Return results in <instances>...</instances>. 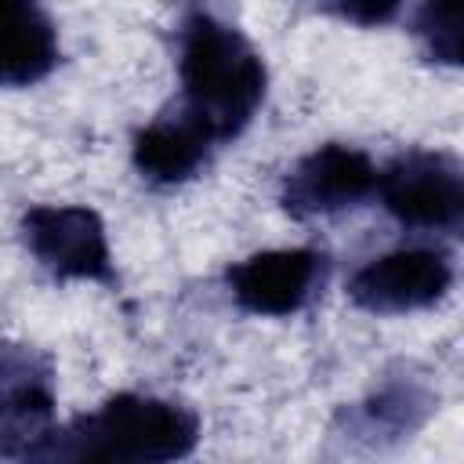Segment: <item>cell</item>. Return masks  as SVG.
I'll return each instance as SVG.
<instances>
[{
  "label": "cell",
  "instance_id": "cell-9",
  "mask_svg": "<svg viewBox=\"0 0 464 464\" xmlns=\"http://www.w3.org/2000/svg\"><path fill=\"white\" fill-rule=\"evenodd\" d=\"M435 413H439V388L417 366H395L373 384L366 399L344 406L334 428L341 431V439L355 446L388 450L413 439Z\"/></svg>",
  "mask_w": 464,
  "mask_h": 464
},
{
  "label": "cell",
  "instance_id": "cell-11",
  "mask_svg": "<svg viewBox=\"0 0 464 464\" xmlns=\"http://www.w3.org/2000/svg\"><path fill=\"white\" fill-rule=\"evenodd\" d=\"M62 58L44 0H0V87H33Z\"/></svg>",
  "mask_w": 464,
  "mask_h": 464
},
{
  "label": "cell",
  "instance_id": "cell-10",
  "mask_svg": "<svg viewBox=\"0 0 464 464\" xmlns=\"http://www.w3.org/2000/svg\"><path fill=\"white\" fill-rule=\"evenodd\" d=\"M214 138L188 120L178 105H167L156 120H149L130 145V160L134 170L141 174V181L156 185V188H174L192 181L214 156Z\"/></svg>",
  "mask_w": 464,
  "mask_h": 464
},
{
  "label": "cell",
  "instance_id": "cell-5",
  "mask_svg": "<svg viewBox=\"0 0 464 464\" xmlns=\"http://www.w3.org/2000/svg\"><path fill=\"white\" fill-rule=\"evenodd\" d=\"M54 362L25 341H0V460H36L54 435Z\"/></svg>",
  "mask_w": 464,
  "mask_h": 464
},
{
  "label": "cell",
  "instance_id": "cell-4",
  "mask_svg": "<svg viewBox=\"0 0 464 464\" xmlns=\"http://www.w3.org/2000/svg\"><path fill=\"white\" fill-rule=\"evenodd\" d=\"M22 239L51 279L116 286V261L98 210L80 203H36L22 214Z\"/></svg>",
  "mask_w": 464,
  "mask_h": 464
},
{
  "label": "cell",
  "instance_id": "cell-13",
  "mask_svg": "<svg viewBox=\"0 0 464 464\" xmlns=\"http://www.w3.org/2000/svg\"><path fill=\"white\" fill-rule=\"evenodd\" d=\"M315 7L352 25H384L399 14L402 0H315Z\"/></svg>",
  "mask_w": 464,
  "mask_h": 464
},
{
  "label": "cell",
  "instance_id": "cell-6",
  "mask_svg": "<svg viewBox=\"0 0 464 464\" xmlns=\"http://www.w3.org/2000/svg\"><path fill=\"white\" fill-rule=\"evenodd\" d=\"M457 268L442 246H399L370 257L348 279V301L370 315H406L435 308L453 290Z\"/></svg>",
  "mask_w": 464,
  "mask_h": 464
},
{
  "label": "cell",
  "instance_id": "cell-14",
  "mask_svg": "<svg viewBox=\"0 0 464 464\" xmlns=\"http://www.w3.org/2000/svg\"><path fill=\"white\" fill-rule=\"evenodd\" d=\"M167 4H192V0H167Z\"/></svg>",
  "mask_w": 464,
  "mask_h": 464
},
{
  "label": "cell",
  "instance_id": "cell-8",
  "mask_svg": "<svg viewBox=\"0 0 464 464\" xmlns=\"http://www.w3.org/2000/svg\"><path fill=\"white\" fill-rule=\"evenodd\" d=\"M373 188L377 163L355 145L326 141L290 167L279 188V203L294 221H315L362 207L373 199Z\"/></svg>",
  "mask_w": 464,
  "mask_h": 464
},
{
  "label": "cell",
  "instance_id": "cell-3",
  "mask_svg": "<svg viewBox=\"0 0 464 464\" xmlns=\"http://www.w3.org/2000/svg\"><path fill=\"white\" fill-rule=\"evenodd\" d=\"M373 196L410 232L457 236L464 225V170L457 156L439 149H410L377 167Z\"/></svg>",
  "mask_w": 464,
  "mask_h": 464
},
{
  "label": "cell",
  "instance_id": "cell-12",
  "mask_svg": "<svg viewBox=\"0 0 464 464\" xmlns=\"http://www.w3.org/2000/svg\"><path fill=\"white\" fill-rule=\"evenodd\" d=\"M410 33L420 40L424 54L439 65H460L464 36H460V0H420Z\"/></svg>",
  "mask_w": 464,
  "mask_h": 464
},
{
  "label": "cell",
  "instance_id": "cell-2",
  "mask_svg": "<svg viewBox=\"0 0 464 464\" xmlns=\"http://www.w3.org/2000/svg\"><path fill=\"white\" fill-rule=\"evenodd\" d=\"M199 442V417L196 410L120 392L105 399L98 410L54 428L47 446L36 460H116V464H167L181 460Z\"/></svg>",
  "mask_w": 464,
  "mask_h": 464
},
{
  "label": "cell",
  "instance_id": "cell-1",
  "mask_svg": "<svg viewBox=\"0 0 464 464\" xmlns=\"http://www.w3.org/2000/svg\"><path fill=\"white\" fill-rule=\"evenodd\" d=\"M178 83L181 94L174 105L221 149L257 116L268 91V69L236 25L196 7L178 33Z\"/></svg>",
  "mask_w": 464,
  "mask_h": 464
},
{
  "label": "cell",
  "instance_id": "cell-7",
  "mask_svg": "<svg viewBox=\"0 0 464 464\" xmlns=\"http://www.w3.org/2000/svg\"><path fill=\"white\" fill-rule=\"evenodd\" d=\"M330 279V254L319 246L261 250L225 268V286L246 315L286 319L308 308Z\"/></svg>",
  "mask_w": 464,
  "mask_h": 464
}]
</instances>
